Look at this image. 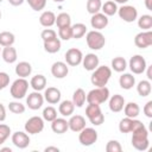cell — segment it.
I'll list each match as a JSON object with an SVG mask.
<instances>
[{
    "label": "cell",
    "instance_id": "17",
    "mask_svg": "<svg viewBox=\"0 0 152 152\" xmlns=\"http://www.w3.org/2000/svg\"><path fill=\"white\" fill-rule=\"evenodd\" d=\"M44 100L50 104H56L61 101V90L55 87H48L44 89Z\"/></svg>",
    "mask_w": 152,
    "mask_h": 152
},
{
    "label": "cell",
    "instance_id": "3",
    "mask_svg": "<svg viewBox=\"0 0 152 152\" xmlns=\"http://www.w3.org/2000/svg\"><path fill=\"white\" fill-rule=\"evenodd\" d=\"M108 99H109V89L104 86V87H96V88L91 89L87 94L86 101L88 103L101 104V103H104Z\"/></svg>",
    "mask_w": 152,
    "mask_h": 152
},
{
    "label": "cell",
    "instance_id": "24",
    "mask_svg": "<svg viewBox=\"0 0 152 152\" xmlns=\"http://www.w3.org/2000/svg\"><path fill=\"white\" fill-rule=\"evenodd\" d=\"M17 76L21 77V78H26L27 76L31 75L32 72V66L28 62L26 61H23V62H19L17 65H15V69H14Z\"/></svg>",
    "mask_w": 152,
    "mask_h": 152
},
{
    "label": "cell",
    "instance_id": "49",
    "mask_svg": "<svg viewBox=\"0 0 152 152\" xmlns=\"http://www.w3.org/2000/svg\"><path fill=\"white\" fill-rule=\"evenodd\" d=\"M6 120V108L2 103H0V122Z\"/></svg>",
    "mask_w": 152,
    "mask_h": 152
},
{
    "label": "cell",
    "instance_id": "19",
    "mask_svg": "<svg viewBox=\"0 0 152 152\" xmlns=\"http://www.w3.org/2000/svg\"><path fill=\"white\" fill-rule=\"evenodd\" d=\"M99 64H100V59L95 53H87L82 58V65L88 71L95 70L99 66Z\"/></svg>",
    "mask_w": 152,
    "mask_h": 152
},
{
    "label": "cell",
    "instance_id": "15",
    "mask_svg": "<svg viewBox=\"0 0 152 152\" xmlns=\"http://www.w3.org/2000/svg\"><path fill=\"white\" fill-rule=\"evenodd\" d=\"M12 142H13V145L15 146V147H18V148H26L28 145H30V137H28V134L26 133V132H20V131H18V132H14L13 134H12Z\"/></svg>",
    "mask_w": 152,
    "mask_h": 152
},
{
    "label": "cell",
    "instance_id": "23",
    "mask_svg": "<svg viewBox=\"0 0 152 152\" xmlns=\"http://www.w3.org/2000/svg\"><path fill=\"white\" fill-rule=\"evenodd\" d=\"M119 84L122 89L129 90L135 86V77L129 72H124L119 77Z\"/></svg>",
    "mask_w": 152,
    "mask_h": 152
},
{
    "label": "cell",
    "instance_id": "31",
    "mask_svg": "<svg viewBox=\"0 0 152 152\" xmlns=\"http://www.w3.org/2000/svg\"><path fill=\"white\" fill-rule=\"evenodd\" d=\"M110 66L116 72H124L127 68V61L124 57H120V56L114 57L110 62Z\"/></svg>",
    "mask_w": 152,
    "mask_h": 152
},
{
    "label": "cell",
    "instance_id": "2",
    "mask_svg": "<svg viewBox=\"0 0 152 152\" xmlns=\"http://www.w3.org/2000/svg\"><path fill=\"white\" fill-rule=\"evenodd\" d=\"M112 76V69L107 65H99L90 76V82L95 87H104Z\"/></svg>",
    "mask_w": 152,
    "mask_h": 152
},
{
    "label": "cell",
    "instance_id": "54",
    "mask_svg": "<svg viewBox=\"0 0 152 152\" xmlns=\"http://www.w3.org/2000/svg\"><path fill=\"white\" fill-rule=\"evenodd\" d=\"M114 2H116V4H121V5H125L126 2H128L129 0H113Z\"/></svg>",
    "mask_w": 152,
    "mask_h": 152
},
{
    "label": "cell",
    "instance_id": "10",
    "mask_svg": "<svg viewBox=\"0 0 152 152\" xmlns=\"http://www.w3.org/2000/svg\"><path fill=\"white\" fill-rule=\"evenodd\" d=\"M44 129V119L40 116H31L25 122V132L28 134H38Z\"/></svg>",
    "mask_w": 152,
    "mask_h": 152
},
{
    "label": "cell",
    "instance_id": "56",
    "mask_svg": "<svg viewBox=\"0 0 152 152\" xmlns=\"http://www.w3.org/2000/svg\"><path fill=\"white\" fill-rule=\"evenodd\" d=\"M53 1H55V2H63L64 0H53Z\"/></svg>",
    "mask_w": 152,
    "mask_h": 152
},
{
    "label": "cell",
    "instance_id": "37",
    "mask_svg": "<svg viewBox=\"0 0 152 152\" xmlns=\"http://www.w3.org/2000/svg\"><path fill=\"white\" fill-rule=\"evenodd\" d=\"M57 27H64V26H70L71 25V18H70V14L69 13H65V12H62L59 13L57 17H56V23Z\"/></svg>",
    "mask_w": 152,
    "mask_h": 152
},
{
    "label": "cell",
    "instance_id": "57",
    "mask_svg": "<svg viewBox=\"0 0 152 152\" xmlns=\"http://www.w3.org/2000/svg\"><path fill=\"white\" fill-rule=\"evenodd\" d=\"M0 20H1V11H0Z\"/></svg>",
    "mask_w": 152,
    "mask_h": 152
},
{
    "label": "cell",
    "instance_id": "38",
    "mask_svg": "<svg viewBox=\"0 0 152 152\" xmlns=\"http://www.w3.org/2000/svg\"><path fill=\"white\" fill-rule=\"evenodd\" d=\"M133 128V119L131 118H124L119 122V131L121 133H131Z\"/></svg>",
    "mask_w": 152,
    "mask_h": 152
},
{
    "label": "cell",
    "instance_id": "36",
    "mask_svg": "<svg viewBox=\"0 0 152 152\" xmlns=\"http://www.w3.org/2000/svg\"><path fill=\"white\" fill-rule=\"evenodd\" d=\"M138 26L142 31H148L152 28V15L150 14H142L138 19Z\"/></svg>",
    "mask_w": 152,
    "mask_h": 152
},
{
    "label": "cell",
    "instance_id": "46",
    "mask_svg": "<svg viewBox=\"0 0 152 152\" xmlns=\"http://www.w3.org/2000/svg\"><path fill=\"white\" fill-rule=\"evenodd\" d=\"M57 37V33H56V31L55 30H52V28H44L43 31H42V33H40V38L43 39V42H46V40H50V39H53V38H56Z\"/></svg>",
    "mask_w": 152,
    "mask_h": 152
},
{
    "label": "cell",
    "instance_id": "55",
    "mask_svg": "<svg viewBox=\"0 0 152 152\" xmlns=\"http://www.w3.org/2000/svg\"><path fill=\"white\" fill-rule=\"evenodd\" d=\"M0 151H2V152H12V148L11 147H2Z\"/></svg>",
    "mask_w": 152,
    "mask_h": 152
},
{
    "label": "cell",
    "instance_id": "8",
    "mask_svg": "<svg viewBox=\"0 0 152 152\" xmlns=\"http://www.w3.org/2000/svg\"><path fill=\"white\" fill-rule=\"evenodd\" d=\"M127 66H129V70L134 75H140V74L145 72L147 64H146V59L141 55H134L131 57Z\"/></svg>",
    "mask_w": 152,
    "mask_h": 152
},
{
    "label": "cell",
    "instance_id": "21",
    "mask_svg": "<svg viewBox=\"0 0 152 152\" xmlns=\"http://www.w3.org/2000/svg\"><path fill=\"white\" fill-rule=\"evenodd\" d=\"M51 129L52 132L57 134H63L69 129L68 120L64 118H56L55 120L51 121Z\"/></svg>",
    "mask_w": 152,
    "mask_h": 152
},
{
    "label": "cell",
    "instance_id": "58",
    "mask_svg": "<svg viewBox=\"0 0 152 152\" xmlns=\"http://www.w3.org/2000/svg\"><path fill=\"white\" fill-rule=\"evenodd\" d=\"M0 46H1V45H0ZM0 53H1V48H0Z\"/></svg>",
    "mask_w": 152,
    "mask_h": 152
},
{
    "label": "cell",
    "instance_id": "16",
    "mask_svg": "<svg viewBox=\"0 0 152 152\" xmlns=\"http://www.w3.org/2000/svg\"><path fill=\"white\" fill-rule=\"evenodd\" d=\"M51 74H52V76L55 78H59V80L61 78H64L69 74V66L64 62H61V61L55 62L51 65Z\"/></svg>",
    "mask_w": 152,
    "mask_h": 152
},
{
    "label": "cell",
    "instance_id": "39",
    "mask_svg": "<svg viewBox=\"0 0 152 152\" xmlns=\"http://www.w3.org/2000/svg\"><path fill=\"white\" fill-rule=\"evenodd\" d=\"M87 12L90 14L99 13L102 7V1L101 0H87Z\"/></svg>",
    "mask_w": 152,
    "mask_h": 152
},
{
    "label": "cell",
    "instance_id": "40",
    "mask_svg": "<svg viewBox=\"0 0 152 152\" xmlns=\"http://www.w3.org/2000/svg\"><path fill=\"white\" fill-rule=\"evenodd\" d=\"M42 115H43L44 121L51 122L52 120H55V119L57 118V110H56L55 107L48 106V107H45V108L43 109V114H42Z\"/></svg>",
    "mask_w": 152,
    "mask_h": 152
},
{
    "label": "cell",
    "instance_id": "11",
    "mask_svg": "<svg viewBox=\"0 0 152 152\" xmlns=\"http://www.w3.org/2000/svg\"><path fill=\"white\" fill-rule=\"evenodd\" d=\"M65 63L70 66H77L78 64L82 63V58H83V53L80 49L77 48H70L69 50H66L65 55Z\"/></svg>",
    "mask_w": 152,
    "mask_h": 152
},
{
    "label": "cell",
    "instance_id": "14",
    "mask_svg": "<svg viewBox=\"0 0 152 152\" xmlns=\"http://www.w3.org/2000/svg\"><path fill=\"white\" fill-rule=\"evenodd\" d=\"M108 23H109V19H108V17H107L106 14H103V13H101V12L95 13V14H91L90 25H91V27H93L94 30H97V31L103 30V28L107 27Z\"/></svg>",
    "mask_w": 152,
    "mask_h": 152
},
{
    "label": "cell",
    "instance_id": "42",
    "mask_svg": "<svg viewBox=\"0 0 152 152\" xmlns=\"http://www.w3.org/2000/svg\"><path fill=\"white\" fill-rule=\"evenodd\" d=\"M58 37L62 40H69L72 38V33H71V25L70 26H64V27H59L58 28Z\"/></svg>",
    "mask_w": 152,
    "mask_h": 152
},
{
    "label": "cell",
    "instance_id": "29",
    "mask_svg": "<svg viewBox=\"0 0 152 152\" xmlns=\"http://www.w3.org/2000/svg\"><path fill=\"white\" fill-rule=\"evenodd\" d=\"M61 46H62V43H61V39L59 38H53V39H50V40H46L44 42V50L48 52V53H56L61 50Z\"/></svg>",
    "mask_w": 152,
    "mask_h": 152
},
{
    "label": "cell",
    "instance_id": "35",
    "mask_svg": "<svg viewBox=\"0 0 152 152\" xmlns=\"http://www.w3.org/2000/svg\"><path fill=\"white\" fill-rule=\"evenodd\" d=\"M101 11L103 14H106L107 17H112L118 12V5L116 2H114L113 0H108L104 4H102Z\"/></svg>",
    "mask_w": 152,
    "mask_h": 152
},
{
    "label": "cell",
    "instance_id": "18",
    "mask_svg": "<svg viewBox=\"0 0 152 152\" xmlns=\"http://www.w3.org/2000/svg\"><path fill=\"white\" fill-rule=\"evenodd\" d=\"M68 125H69L70 131L78 133L80 131H82L86 127V119H84V116H82L80 114L70 115V119L68 120Z\"/></svg>",
    "mask_w": 152,
    "mask_h": 152
},
{
    "label": "cell",
    "instance_id": "13",
    "mask_svg": "<svg viewBox=\"0 0 152 152\" xmlns=\"http://www.w3.org/2000/svg\"><path fill=\"white\" fill-rule=\"evenodd\" d=\"M44 103V96L39 93V91H32L28 94V96L26 97V104L30 109L32 110H37L39 108H42Z\"/></svg>",
    "mask_w": 152,
    "mask_h": 152
},
{
    "label": "cell",
    "instance_id": "41",
    "mask_svg": "<svg viewBox=\"0 0 152 152\" xmlns=\"http://www.w3.org/2000/svg\"><path fill=\"white\" fill-rule=\"evenodd\" d=\"M8 109L13 114H23L25 112V104L19 101H12L8 103Z\"/></svg>",
    "mask_w": 152,
    "mask_h": 152
},
{
    "label": "cell",
    "instance_id": "44",
    "mask_svg": "<svg viewBox=\"0 0 152 152\" xmlns=\"http://www.w3.org/2000/svg\"><path fill=\"white\" fill-rule=\"evenodd\" d=\"M10 134H11V127L5 124H0V145H2L8 139Z\"/></svg>",
    "mask_w": 152,
    "mask_h": 152
},
{
    "label": "cell",
    "instance_id": "51",
    "mask_svg": "<svg viewBox=\"0 0 152 152\" xmlns=\"http://www.w3.org/2000/svg\"><path fill=\"white\" fill-rule=\"evenodd\" d=\"M12 6H20V5H23V2L25 1V0H7Z\"/></svg>",
    "mask_w": 152,
    "mask_h": 152
},
{
    "label": "cell",
    "instance_id": "5",
    "mask_svg": "<svg viewBox=\"0 0 152 152\" xmlns=\"http://www.w3.org/2000/svg\"><path fill=\"white\" fill-rule=\"evenodd\" d=\"M27 90H28V82L26 81V78H17L12 84H11V88H10V93H11V96L15 100H21L25 97V95L27 94Z\"/></svg>",
    "mask_w": 152,
    "mask_h": 152
},
{
    "label": "cell",
    "instance_id": "26",
    "mask_svg": "<svg viewBox=\"0 0 152 152\" xmlns=\"http://www.w3.org/2000/svg\"><path fill=\"white\" fill-rule=\"evenodd\" d=\"M39 23L44 27H51L56 23V14L52 11H44L39 17Z\"/></svg>",
    "mask_w": 152,
    "mask_h": 152
},
{
    "label": "cell",
    "instance_id": "59",
    "mask_svg": "<svg viewBox=\"0 0 152 152\" xmlns=\"http://www.w3.org/2000/svg\"><path fill=\"white\" fill-rule=\"evenodd\" d=\"M2 1H4V0H0V2H2Z\"/></svg>",
    "mask_w": 152,
    "mask_h": 152
},
{
    "label": "cell",
    "instance_id": "32",
    "mask_svg": "<svg viewBox=\"0 0 152 152\" xmlns=\"http://www.w3.org/2000/svg\"><path fill=\"white\" fill-rule=\"evenodd\" d=\"M86 99H87V94L82 88H77L74 94H72V102L75 104V107H82L86 103Z\"/></svg>",
    "mask_w": 152,
    "mask_h": 152
},
{
    "label": "cell",
    "instance_id": "48",
    "mask_svg": "<svg viewBox=\"0 0 152 152\" xmlns=\"http://www.w3.org/2000/svg\"><path fill=\"white\" fill-rule=\"evenodd\" d=\"M142 110H144V114L147 118H152V101H147L146 104L144 106Z\"/></svg>",
    "mask_w": 152,
    "mask_h": 152
},
{
    "label": "cell",
    "instance_id": "12",
    "mask_svg": "<svg viewBox=\"0 0 152 152\" xmlns=\"http://www.w3.org/2000/svg\"><path fill=\"white\" fill-rule=\"evenodd\" d=\"M134 44L139 49H146L152 45V31H141L134 37Z\"/></svg>",
    "mask_w": 152,
    "mask_h": 152
},
{
    "label": "cell",
    "instance_id": "47",
    "mask_svg": "<svg viewBox=\"0 0 152 152\" xmlns=\"http://www.w3.org/2000/svg\"><path fill=\"white\" fill-rule=\"evenodd\" d=\"M10 84V76L5 71H0V90L5 89Z\"/></svg>",
    "mask_w": 152,
    "mask_h": 152
},
{
    "label": "cell",
    "instance_id": "25",
    "mask_svg": "<svg viewBox=\"0 0 152 152\" xmlns=\"http://www.w3.org/2000/svg\"><path fill=\"white\" fill-rule=\"evenodd\" d=\"M46 83H48L46 77H45L44 75H42V74L34 75V76L31 78V81H30V86H31L32 89L36 90V91L44 90L45 87H46Z\"/></svg>",
    "mask_w": 152,
    "mask_h": 152
},
{
    "label": "cell",
    "instance_id": "52",
    "mask_svg": "<svg viewBox=\"0 0 152 152\" xmlns=\"http://www.w3.org/2000/svg\"><path fill=\"white\" fill-rule=\"evenodd\" d=\"M44 151H45V152H51V151H53V152H58L59 148L56 147V146H48V147L44 148Z\"/></svg>",
    "mask_w": 152,
    "mask_h": 152
},
{
    "label": "cell",
    "instance_id": "45",
    "mask_svg": "<svg viewBox=\"0 0 152 152\" xmlns=\"http://www.w3.org/2000/svg\"><path fill=\"white\" fill-rule=\"evenodd\" d=\"M106 151L107 152H121L122 151V146L118 140H109L106 145Z\"/></svg>",
    "mask_w": 152,
    "mask_h": 152
},
{
    "label": "cell",
    "instance_id": "7",
    "mask_svg": "<svg viewBox=\"0 0 152 152\" xmlns=\"http://www.w3.org/2000/svg\"><path fill=\"white\" fill-rule=\"evenodd\" d=\"M78 141L81 145L83 146H91L93 144H95L97 141V132L95 128L91 127H84L82 131L78 132Z\"/></svg>",
    "mask_w": 152,
    "mask_h": 152
},
{
    "label": "cell",
    "instance_id": "33",
    "mask_svg": "<svg viewBox=\"0 0 152 152\" xmlns=\"http://www.w3.org/2000/svg\"><path fill=\"white\" fill-rule=\"evenodd\" d=\"M71 33L74 39H80L87 33V26L83 23H76L71 25Z\"/></svg>",
    "mask_w": 152,
    "mask_h": 152
},
{
    "label": "cell",
    "instance_id": "34",
    "mask_svg": "<svg viewBox=\"0 0 152 152\" xmlns=\"http://www.w3.org/2000/svg\"><path fill=\"white\" fill-rule=\"evenodd\" d=\"M15 42V37L10 31H2L0 32V45L4 46H12Z\"/></svg>",
    "mask_w": 152,
    "mask_h": 152
},
{
    "label": "cell",
    "instance_id": "6",
    "mask_svg": "<svg viewBox=\"0 0 152 152\" xmlns=\"http://www.w3.org/2000/svg\"><path fill=\"white\" fill-rule=\"evenodd\" d=\"M86 116L88 118L90 124H93L94 126H100L104 121V115L102 114L100 104L88 103V106L86 108Z\"/></svg>",
    "mask_w": 152,
    "mask_h": 152
},
{
    "label": "cell",
    "instance_id": "43",
    "mask_svg": "<svg viewBox=\"0 0 152 152\" xmlns=\"http://www.w3.org/2000/svg\"><path fill=\"white\" fill-rule=\"evenodd\" d=\"M28 6L33 10V11H42L45 8L46 6V0H26Z\"/></svg>",
    "mask_w": 152,
    "mask_h": 152
},
{
    "label": "cell",
    "instance_id": "53",
    "mask_svg": "<svg viewBox=\"0 0 152 152\" xmlns=\"http://www.w3.org/2000/svg\"><path fill=\"white\" fill-rule=\"evenodd\" d=\"M145 7L148 11H152V0H145Z\"/></svg>",
    "mask_w": 152,
    "mask_h": 152
},
{
    "label": "cell",
    "instance_id": "4",
    "mask_svg": "<svg viewBox=\"0 0 152 152\" xmlns=\"http://www.w3.org/2000/svg\"><path fill=\"white\" fill-rule=\"evenodd\" d=\"M86 42H87V45H88L89 49H91V50H101L106 44V38L100 31L91 30V31L87 32Z\"/></svg>",
    "mask_w": 152,
    "mask_h": 152
},
{
    "label": "cell",
    "instance_id": "27",
    "mask_svg": "<svg viewBox=\"0 0 152 152\" xmlns=\"http://www.w3.org/2000/svg\"><path fill=\"white\" fill-rule=\"evenodd\" d=\"M74 110H75V104L70 100H64L58 106V112L62 116H70L74 114Z\"/></svg>",
    "mask_w": 152,
    "mask_h": 152
},
{
    "label": "cell",
    "instance_id": "20",
    "mask_svg": "<svg viewBox=\"0 0 152 152\" xmlns=\"http://www.w3.org/2000/svg\"><path fill=\"white\" fill-rule=\"evenodd\" d=\"M125 103H126V102H125L124 96L120 95V94H115V95H113V96L109 99L108 106H109V109H110L113 113H119V112H121V110L124 109Z\"/></svg>",
    "mask_w": 152,
    "mask_h": 152
},
{
    "label": "cell",
    "instance_id": "9",
    "mask_svg": "<svg viewBox=\"0 0 152 152\" xmlns=\"http://www.w3.org/2000/svg\"><path fill=\"white\" fill-rule=\"evenodd\" d=\"M116 13L119 14L120 19L126 23H133L138 19V10L132 5H122L120 8H118Z\"/></svg>",
    "mask_w": 152,
    "mask_h": 152
},
{
    "label": "cell",
    "instance_id": "22",
    "mask_svg": "<svg viewBox=\"0 0 152 152\" xmlns=\"http://www.w3.org/2000/svg\"><path fill=\"white\" fill-rule=\"evenodd\" d=\"M1 57L6 63L13 64V63L17 62L18 53H17V50L13 46H4V49L1 50Z\"/></svg>",
    "mask_w": 152,
    "mask_h": 152
},
{
    "label": "cell",
    "instance_id": "50",
    "mask_svg": "<svg viewBox=\"0 0 152 152\" xmlns=\"http://www.w3.org/2000/svg\"><path fill=\"white\" fill-rule=\"evenodd\" d=\"M146 75H147V80L151 81L152 80V65H147L146 66Z\"/></svg>",
    "mask_w": 152,
    "mask_h": 152
},
{
    "label": "cell",
    "instance_id": "30",
    "mask_svg": "<svg viewBox=\"0 0 152 152\" xmlns=\"http://www.w3.org/2000/svg\"><path fill=\"white\" fill-rule=\"evenodd\" d=\"M151 90H152V87H151V82L148 80H142V81H139L138 84H137V91L138 94L141 96V97H146L151 94Z\"/></svg>",
    "mask_w": 152,
    "mask_h": 152
},
{
    "label": "cell",
    "instance_id": "1",
    "mask_svg": "<svg viewBox=\"0 0 152 152\" xmlns=\"http://www.w3.org/2000/svg\"><path fill=\"white\" fill-rule=\"evenodd\" d=\"M132 146L138 151H146L148 148V131L145 125L137 119H133L132 128Z\"/></svg>",
    "mask_w": 152,
    "mask_h": 152
},
{
    "label": "cell",
    "instance_id": "28",
    "mask_svg": "<svg viewBox=\"0 0 152 152\" xmlns=\"http://www.w3.org/2000/svg\"><path fill=\"white\" fill-rule=\"evenodd\" d=\"M124 113L127 118H131V119H135L139 114H140V107L138 103L135 102H128V103H125L124 106Z\"/></svg>",
    "mask_w": 152,
    "mask_h": 152
}]
</instances>
